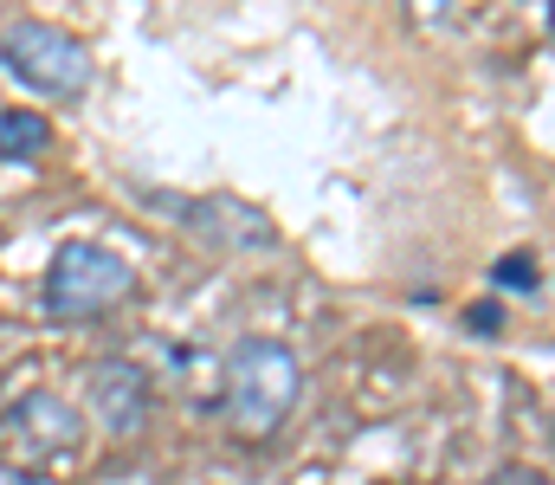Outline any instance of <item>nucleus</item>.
<instances>
[{"mask_svg":"<svg viewBox=\"0 0 555 485\" xmlns=\"http://www.w3.org/2000/svg\"><path fill=\"white\" fill-rule=\"evenodd\" d=\"M304 395V369L297 356L272 343V336H246L233 356H227V421L240 441H266L291 421Z\"/></svg>","mask_w":555,"mask_h":485,"instance_id":"obj_1","label":"nucleus"},{"mask_svg":"<svg viewBox=\"0 0 555 485\" xmlns=\"http://www.w3.org/2000/svg\"><path fill=\"white\" fill-rule=\"evenodd\" d=\"M130 292H137L130 259H117V253L98 246V240H65V246L52 253V266H46V311L59 323L111 318Z\"/></svg>","mask_w":555,"mask_h":485,"instance_id":"obj_2","label":"nucleus"},{"mask_svg":"<svg viewBox=\"0 0 555 485\" xmlns=\"http://www.w3.org/2000/svg\"><path fill=\"white\" fill-rule=\"evenodd\" d=\"M0 65L20 85L46 91V98H85L91 91V52H85V39H72L65 26H46V20H13L0 33Z\"/></svg>","mask_w":555,"mask_h":485,"instance_id":"obj_3","label":"nucleus"},{"mask_svg":"<svg viewBox=\"0 0 555 485\" xmlns=\"http://www.w3.org/2000/svg\"><path fill=\"white\" fill-rule=\"evenodd\" d=\"M181 227L201 246H214V253H272L278 246L272 214L240 201V194H194V201H181Z\"/></svg>","mask_w":555,"mask_h":485,"instance_id":"obj_4","label":"nucleus"},{"mask_svg":"<svg viewBox=\"0 0 555 485\" xmlns=\"http://www.w3.org/2000/svg\"><path fill=\"white\" fill-rule=\"evenodd\" d=\"M85 395H91V414H98L104 434H117V441L142 434V421H149V375L137 362H91Z\"/></svg>","mask_w":555,"mask_h":485,"instance_id":"obj_5","label":"nucleus"},{"mask_svg":"<svg viewBox=\"0 0 555 485\" xmlns=\"http://www.w3.org/2000/svg\"><path fill=\"white\" fill-rule=\"evenodd\" d=\"M7 434L26 447V454H72L85 441V421L65 395H26L13 414H7Z\"/></svg>","mask_w":555,"mask_h":485,"instance_id":"obj_6","label":"nucleus"},{"mask_svg":"<svg viewBox=\"0 0 555 485\" xmlns=\"http://www.w3.org/2000/svg\"><path fill=\"white\" fill-rule=\"evenodd\" d=\"M52 150V124L39 111H0V162H39Z\"/></svg>","mask_w":555,"mask_h":485,"instance_id":"obj_7","label":"nucleus"},{"mask_svg":"<svg viewBox=\"0 0 555 485\" xmlns=\"http://www.w3.org/2000/svg\"><path fill=\"white\" fill-rule=\"evenodd\" d=\"M491 285L498 292H517V298H543V266H537V253H504L498 266H491Z\"/></svg>","mask_w":555,"mask_h":485,"instance_id":"obj_8","label":"nucleus"},{"mask_svg":"<svg viewBox=\"0 0 555 485\" xmlns=\"http://www.w3.org/2000/svg\"><path fill=\"white\" fill-rule=\"evenodd\" d=\"M465 330H472V336H504V311H498V305H472V311H465Z\"/></svg>","mask_w":555,"mask_h":485,"instance_id":"obj_9","label":"nucleus"},{"mask_svg":"<svg viewBox=\"0 0 555 485\" xmlns=\"http://www.w3.org/2000/svg\"><path fill=\"white\" fill-rule=\"evenodd\" d=\"M408 13H414L420 26H439V20L452 13V0H408Z\"/></svg>","mask_w":555,"mask_h":485,"instance_id":"obj_10","label":"nucleus"},{"mask_svg":"<svg viewBox=\"0 0 555 485\" xmlns=\"http://www.w3.org/2000/svg\"><path fill=\"white\" fill-rule=\"evenodd\" d=\"M491 485H550L537 467H504V473H491Z\"/></svg>","mask_w":555,"mask_h":485,"instance_id":"obj_11","label":"nucleus"},{"mask_svg":"<svg viewBox=\"0 0 555 485\" xmlns=\"http://www.w3.org/2000/svg\"><path fill=\"white\" fill-rule=\"evenodd\" d=\"M13 485H52V480H13Z\"/></svg>","mask_w":555,"mask_h":485,"instance_id":"obj_12","label":"nucleus"}]
</instances>
